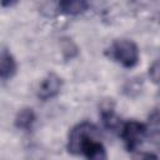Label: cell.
Masks as SVG:
<instances>
[{"instance_id": "30bf717a", "label": "cell", "mask_w": 160, "mask_h": 160, "mask_svg": "<svg viewBox=\"0 0 160 160\" xmlns=\"http://www.w3.org/2000/svg\"><path fill=\"white\" fill-rule=\"evenodd\" d=\"M61 50H62V55H64V59L65 60H69V59L75 58L78 55V52H79L78 46L69 38H62L61 39Z\"/></svg>"}, {"instance_id": "9c48e42d", "label": "cell", "mask_w": 160, "mask_h": 160, "mask_svg": "<svg viewBox=\"0 0 160 160\" xmlns=\"http://www.w3.org/2000/svg\"><path fill=\"white\" fill-rule=\"evenodd\" d=\"M58 8L64 14L78 15L88 10L89 2L84 0H62L58 4Z\"/></svg>"}, {"instance_id": "52a82bcc", "label": "cell", "mask_w": 160, "mask_h": 160, "mask_svg": "<svg viewBox=\"0 0 160 160\" xmlns=\"http://www.w3.org/2000/svg\"><path fill=\"white\" fill-rule=\"evenodd\" d=\"M35 120H36L35 111L31 108H24L18 111L14 122H15V126L20 130H30Z\"/></svg>"}, {"instance_id": "7c38bea8", "label": "cell", "mask_w": 160, "mask_h": 160, "mask_svg": "<svg viewBox=\"0 0 160 160\" xmlns=\"http://www.w3.org/2000/svg\"><path fill=\"white\" fill-rule=\"evenodd\" d=\"M138 160H158V156L152 152H141L138 155Z\"/></svg>"}, {"instance_id": "5b68a950", "label": "cell", "mask_w": 160, "mask_h": 160, "mask_svg": "<svg viewBox=\"0 0 160 160\" xmlns=\"http://www.w3.org/2000/svg\"><path fill=\"white\" fill-rule=\"evenodd\" d=\"M86 160H106V150L98 138H89L81 146V151Z\"/></svg>"}, {"instance_id": "6da1fadb", "label": "cell", "mask_w": 160, "mask_h": 160, "mask_svg": "<svg viewBox=\"0 0 160 160\" xmlns=\"http://www.w3.org/2000/svg\"><path fill=\"white\" fill-rule=\"evenodd\" d=\"M106 54L124 68H134L139 61V48L132 40L121 39L114 41Z\"/></svg>"}, {"instance_id": "8992f818", "label": "cell", "mask_w": 160, "mask_h": 160, "mask_svg": "<svg viewBox=\"0 0 160 160\" xmlns=\"http://www.w3.org/2000/svg\"><path fill=\"white\" fill-rule=\"evenodd\" d=\"M18 71V64L15 58L6 49L0 51V79L9 80Z\"/></svg>"}, {"instance_id": "7a4b0ae2", "label": "cell", "mask_w": 160, "mask_h": 160, "mask_svg": "<svg viewBox=\"0 0 160 160\" xmlns=\"http://www.w3.org/2000/svg\"><path fill=\"white\" fill-rule=\"evenodd\" d=\"M100 131L96 125L89 121H82L76 124L70 131L68 136L66 149L72 155H79L81 151V146L89 138H99Z\"/></svg>"}, {"instance_id": "8fae6325", "label": "cell", "mask_w": 160, "mask_h": 160, "mask_svg": "<svg viewBox=\"0 0 160 160\" xmlns=\"http://www.w3.org/2000/svg\"><path fill=\"white\" fill-rule=\"evenodd\" d=\"M159 74H160V65H159V61L155 60V61L150 65V68H149V76H150V79H151L155 84L159 82Z\"/></svg>"}, {"instance_id": "3957f363", "label": "cell", "mask_w": 160, "mask_h": 160, "mask_svg": "<svg viewBox=\"0 0 160 160\" xmlns=\"http://www.w3.org/2000/svg\"><path fill=\"white\" fill-rule=\"evenodd\" d=\"M148 134V128L136 120H130L125 122L120 129V135L124 140L128 151H135Z\"/></svg>"}, {"instance_id": "277c9868", "label": "cell", "mask_w": 160, "mask_h": 160, "mask_svg": "<svg viewBox=\"0 0 160 160\" xmlns=\"http://www.w3.org/2000/svg\"><path fill=\"white\" fill-rule=\"evenodd\" d=\"M61 86H62V79L55 72H49L40 82L38 90V98L41 99L42 101L52 99L60 92Z\"/></svg>"}, {"instance_id": "ba28073f", "label": "cell", "mask_w": 160, "mask_h": 160, "mask_svg": "<svg viewBox=\"0 0 160 160\" xmlns=\"http://www.w3.org/2000/svg\"><path fill=\"white\" fill-rule=\"evenodd\" d=\"M101 119H102V124L104 126L109 130V131H120L122 124L120 118L115 114L112 106H104L101 109Z\"/></svg>"}]
</instances>
